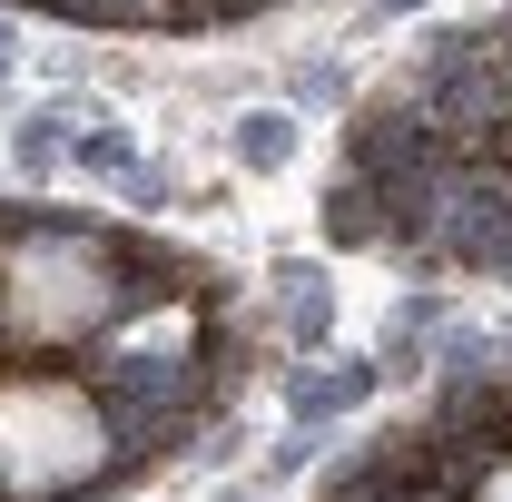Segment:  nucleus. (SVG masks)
<instances>
[{"label":"nucleus","instance_id":"5","mask_svg":"<svg viewBox=\"0 0 512 502\" xmlns=\"http://www.w3.org/2000/svg\"><path fill=\"white\" fill-rule=\"evenodd\" d=\"M247 158H286V119H256L247 128Z\"/></svg>","mask_w":512,"mask_h":502},{"label":"nucleus","instance_id":"4","mask_svg":"<svg viewBox=\"0 0 512 502\" xmlns=\"http://www.w3.org/2000/svg\"><path fill=\"white\" fill-rule=\"evenodd\" d=\"M40 20H69V30H119V40H207V30H247V20H276L296 0H20Z\"/></svg>","mask_w":512,"mask_h":502},{"label":"nucleus","instance_id":"1","mask_svg":"<svg viewBox=\"0 0 512 502\" xmlns=\"http://www.w3.org/2000/svg\"><path fill=\"white\" fill-rule=\"evenodd\" d=\"M247 306L158 227L0 207V502H99L227 414Z\"/></svg>","mask_w":512,"mask_h":502},{"label":"nucleus","instance_id":"2","mask_svg":"<svg viewBox=\"0 0 512 502\" xmlns=\"http://www.w3.org/2000/svg\"><path fill=\"white\" fill-rule=\"evenodd\" d=\"M325 227L404 266L512 276V0L414 50L355 109Z\"/></svg>","mask_w":512,"mask_h":502},{"label":"nucleus","instance_id":"3","mask_svg":"<svg viewBox=\"0 0 512 502\" xmlns=\"http://www.w3.org/2000/svg\"><path fill=\"white\" fill-rule=\"evenodd\" d=\"M325 502H512V375H463L384 424L325 473Z\"/></svg>","mask_w":512,"mask_h":502}]
</instances>
